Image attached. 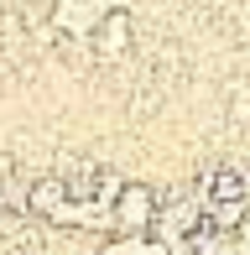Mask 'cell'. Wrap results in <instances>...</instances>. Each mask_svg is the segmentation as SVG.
Instances as JSON below:
<instances>
[{
  "label": "cell",
  "instance_id": "5",
  "mask_svg": "<svg viewBox=\"0 0 250 255\" xmlns=\"http://www.w3.org/2000/svg\"><path fill=\"white\" fill-rule=\"evenodd\" d=\"M230 120H235V125H245V130H250V84H240V89L230 94Z\"/></svg>",
  "mask_w": 250,
  "mask_h": 255
},
{
  "label": "cell",
  "instance_id": "1",
  "mask_svg": "<svg viewBox=\"0 0 250 255\" xmlns=\"http://www.w3.org/2000/svg\"><path fill=\"white\" fill-rule=\"evenodd\" d=\"M156 214H162V198H156L146 182H125L120 198L110 203V219H115L120 235H151V229H156Z\"/></svg>",
  "mask_w": 250,
  "mask_h": 255
},
{
  "label": "cell",
  "instance_id": "3",
  "mask_svg": "<svg viewBox=\"0 0 250 255\" xmlns=\"http://www.w3.org/2000/svg\"><path fill=\"white\" fill-rule=\"evenodd\" d=\"M63 203H68V188H63V177H37V182L26 188V198H21V208H26L31 219H47V224L63 214Z\"/></svg>",
  "mask_w": 250,
  "mask_h": 255
},
{
  "label": "cell",
  "instance_id": "4",
  "mask_svg": "<svg viewBox=\"0 0 250 255\" xmlns=\"http://www.w3.org/2000/svg\"><path fill=\"white\" fill-rule=\"evenodd\" d=\"M245 208L250 203H203V224L219 229V235H235V229L245 224Z\"/></svg>",
  "mask_w": 250,
  "mask_h": 255
},
{
  "label": "cell",
  "instance_id": "2",
  "mask_svg": "<svg viewBox=\"0 0 250 255\" xmlns=\"http://www.w3.org/2000/svg\"><path fill=\"white\" fill-rule=\"evenodd\" d=\"M89 52H99L105 63H120L125 52H130V10H105V16L94 21V31H89Z\"/></svg>",
  "mask_w": 250,
  "mask_h": 255
}]
</instances>
